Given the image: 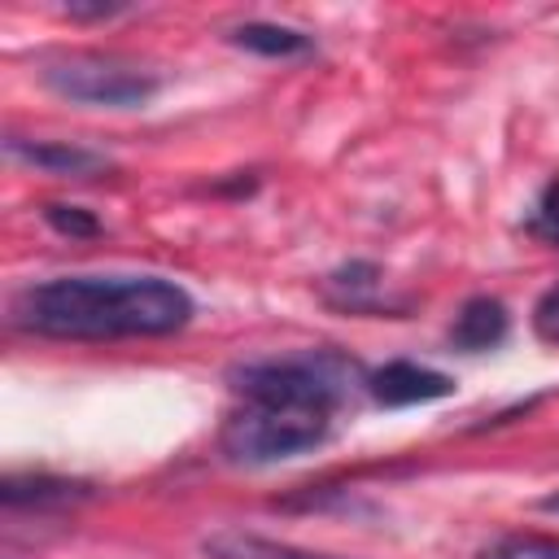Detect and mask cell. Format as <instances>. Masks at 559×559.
Returning a JSON list of instances; mask_svg holds the SVG:
<instances>
[{
    "label": "cell",
    "instance_id": "6da1fadb",
    "mask_svg": "<svg viewBox=\"0 0 559 559\" xmlns=\"http://www.w3.org/2000/svg\"><path fill=\"white\" fill-rule=\"evenodd\" d=\"M192 319V297L166 275H57L13 301L22 332L57 341L170 336Z\"/></svg>",
    "mask_w": 559,
    "mask_h": 559
},
{
    "label": "cell",
    "instance_id": "7a4b0ae2",
    "mask_svg": "<svg viewBox=\"0 0 559 559\" xmlns=\"http://www.w3.org/2000/svg\"><path fill=\"white\" fill-rule=\"evenodd\" d=\"M227 380L245 402H306L336 411L362 384V367L336 349H306V354L240 362L231 367Z\"/></svg>",
    "mask_w": 559,
    "mask_h": 559
},
{
    "label": "cell",
    "instance_id": "3957f363",
    "mask_svg": "<svg viewBox=\"0 0 559 559\" xmlns=\"http://www.w3.org/2000/svg\"><path fill=\"white\" fill-rule=\"evenodd\" d=\"M332 428V411L306 402H245L218 432V445L231 463H275L301 450H314Z\"/></svg>",
    "mask_w": 559,
    "mask_h": 559
},
{
    "label": "cell",
    "instance_id": "277c9868",
    "mask_svg": "<svg viewBox=\"0 0 559 559\" xmlns=\"http://www.w3.org/2000/svg\"><path fill=\"white\" fill-rule=\"evenodd\" d=\"M39 79L74 105H105V109H135L157 92L153 70L114 52H57L44 61Z\"/></svg>",
    "mask_w": 559,
    "mask_h": 559
},
{
    "label": "cell",
    "instance_id": "5b68a950",
    "mask_svg": "<svg viewBox=\"0 0 559 559\" xmlns=\"http://www.w3.org/2000/svg\"><path fill=\"white\" fill-rule=\"evenodd\" d=\"M367 389L380 406H415V402H437V397H450L454 393V380L445 371H432V367H419V362H384L380 371L367 376Z\"/></svg>",
    "mask_w": 559,
    "mask_h": 559
},
{
    "label": "cell",
    "instance_id": "8992f818",
    "mask_svg": "<svg viewBox=\"0 0 559 559\" xmlns=\"http://www.w3.org/2000/svg\"><path fill=\"white\" fill-rule=\"evenodd\" d=\"M4 153L17 157V162H26V166H39L48 175H61V179H92V175H105L109 170V157L105 153H92L83 144H66V140H39V144H31V140L9 135L4 140Z\"/></svg>",
    "mask_w": 559,
    "mask_h": 559
},
{
    "label": "cell",
    "instance_id": "52a82bcc",
    "mask_svg": "<svg viewBox=\"0 0 559 559\" xmlns=\"http://www.w3.org/2000/svg\"><path fill=\"white\" fill-rule=\"evenodd\" d=\"M507 336V306L498 297H467L450 323V345L463 354H485Z\"/></svg>",
    "mask_w": 559,
    "mask_h": 559
},
{
    "label": "cell",
    "instance_id": "ba28073f",
    "mask_svg": "<svg viewBox=\"0 0 559 559\" xmlns=\"http://www.w3.org/2000/svg\"><path fill=\"white\" fill-rule=\"evenodd\" d=\"M87 493L92 489L83 480H66V476H48V472L4 476V485H0L4 507H66V502H79Z\"/></svg>",
    "mask_w": 559,
    "mask_h": 559
},
{
    "label": "cell",
    "instance_id": "9c48e42d",
    "mask_svg": "<svg viewBox=\"0 0 559 559\" xmlns=\"http://www.w3.org/2000/svg\"><path fill=\"white\" fill-rule=\"evenodd\" d=\"M201 550H205V559H336V555H314V550L271 542V537H258L245 528H218L201 542Z\"/></svg>",
    "mask_w": 559,
    "mask_h": 559
},
{
    "label": "cell",
    "instance_id": "30bf717a",
    "mask_svg": "<svg viewBox=\"0 0 559 559\" xmlns=\"http://www.w3.org/2000/svg\"><path fill=\"white\" fill-rule=\"evenodd\" d=\"M231 44L249 48L258 57H301V52H310V35H301L293 26H280V22H245V26L231 31Z\"/></svg>",
    "mask_w": 559,
    "mask_h": 559
},
{
    "label": "cell",
    "instance_id": "8fae6325",
    "mask_svg": "<svg viewBox=\"0 0 559 559\" xmlns=\"http://www.w3.org/2000/svg\"><path fill=\"white\" fill-rule=\"evenodd\" d=\"M380 288V266L376 262H345L328 275V301L345 310H367Z\"/></svg>",
    "mask_w": 559,
    "mask_h": 559
},
{
    "label": "cell",
    "instance_id": "7c38bea8",
    "mask_svg": "<svg viewBox=\"0 0 559 559\" xmlns=\"http://www.w3.org/2000/svg\"><path fill=\"white\" fill-rule=\"evenodd\" d=\"M480 559H559V537L555 533H507Z\"/></svg>",
    "mask_w": 559,
    "mask_h": 559
},
{
    "label": "cell",
    "instance_id": "4fadbf2b",
    "mask_svg": "<svg viewBox=\"0 0 559 559\" xmlns=\"http://www.w3.org/2000/svg\"><path fill=\"white\" fill-rule=\"evenodd\" d=\"M44 223L70 240H87V236H100V223L96 214H87L83 205H66V201H48L44 205Z\"/></svg>",
    "mask_w": 559,
    "mask_h": 559
},
{
    "label": "cell",
    "instance_id": "5bb4252c",
    "mask_svg": "<svg viewBox=\"0 0 559 559\" xmlns=\"http://www.w3.org/2000/svg\"><path fill=\"white\" fill-rule=\"evenodd\" d=\"M524 227H528L537 240L559 245V179H550V183L542 188V197H537V205H533V214H528Z\"/></svg>",
    "mask_w": 559,
    "mask_h": 559
},
{
    "label": "cell",
    "instance_id": "9a60e30c",
    "mask_svg": "<svg viewBox=\"0 0 559 559\" xmlns=\"http://www.w3.org/2000/svg\"><path fill=\"white\" fill-rule=\"evenodd\" d=\"M533 332L546 345H559V284H550L533 306Z\"/></svg>",
    "mask_w": 559,
    "mask_h": 559
},
{
    "label": "cell",
    "instance_id": "2e32d148",
    "mask_svg": "<svg viewBox=\"0 0 559 559\" xmlns=\"http://www.w3.org/2000/svg\"><path fill=\"white\" fill-rule=\"evenodd\" d=\"M122 9H127L122 0H118V4H100V0H96V4H79V0L66 4L70 17H114V13H122Z\"/></svg>",
    "mask_w": 559,
    "mask_h": 559
},
{
    "label": "cell",
    "instance_id": "e0dca14e",
    "mask_svg": "<svg viewBox=\"0 0 559 559\" xmlns=\"http://www.w3.org/2000/svg\"><path fill=\"white\" fill-rule=\"evenodd\" d=\"M542 507H546V511H559V489H555V493H546V498H542Z\"/></svg>",
    "mask_w": 559,
    "mask_h": 559
}]
</instances>
